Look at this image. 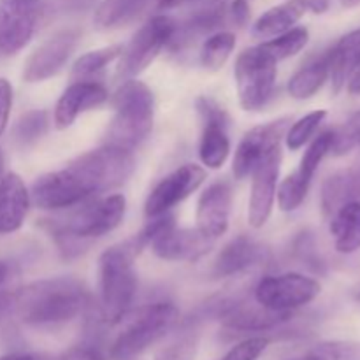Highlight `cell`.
<instances>
[{
    "mask_svg": "<svg viewBox=\"0 0 360 360\" xmlns=\"http://www.w3.org/2000/svg\"><path fill=\"white\" fill-rule=\"evenodd\" d=\"M132 151L104 144L70 160L60 171L39 176L30 188V200L41 210H67L98 193L122 186L132 176Z\"/></svg>",
    "mask_w": 360,
    "mask_h": 360,
    "instance_id": "1",
    "label": "cell"
},
{
    "mask_svg": "<svg viewBox=\"0 0 360 360\" xmlns=\"http://www.w3.org/2000/svg\"><path fill=\"white\" fill-rule=\"evenodd\" d=\"M90 306V294L74 278H46L20 288L11 308L27 326H56L76 319Z\"/></svg>",
    "mask_w": 360,
    "mask_h": 360,
    "instance_id": "2",
    "label": "cell"
},
{
    "mask_svg": "<svg viewBox=\"0 0 360 360\" xmlns=\"http://www.w3.org/2000/svg\"><path fill=\"white\" fill-rule=\"evenodd\" d=\"M127 200L122 193L88 199L74 206L62 221H49V231L67 257L79 252L83 243L102 238L115 231L125 218Z\"/></svg>",
    "mask_w": 360,
    "mask_h": 360,
    "instance_id": "3",
    "label": "cell"
},
{
    "mask_svg": "<svg viewBox=\"0 0 360 360\" xmlns=\"http://www.w3.org/2000/svg\"><path fill=\"white\" fill-rule=\"evenodd\" d=\"M139 255L129 241L105 250L98 259L101 285V316L108 326H118L130 313L137 292V274L134 260Z\"/></svg>",
    "mask_w": 360,
    "mask_h": 360,
    "instance_id": "4",
    "label": "cell"
},
{
    "mask_svg": "<svg viewBox=\"0 0 360 360\" xmlns=\"http://www.w3.org/2000/svg\"><path fill=\"white\" fill-rule=\"evenodd\" d=\"M115 118L105 134V143L123 150H136L150 137L155 120V95L146 83L125 79L112 97Z\"/></svg>",
    "mask_w": 360,
    "mask_h": 360,
    "instance_id": "5",
    "label": "cell"
},
{
    "mask_svg": "<svg viewBox=\"0 0 360 360\" xmlns=\"http://www.w3.org/2000/svg\"><path fill=\"white\" fill-rule=\"evenodd\" d=\"M179 311L171 302L146 304L123 319L125 326L109 348L111 360H134L172 330Z\"/></svg>",
    "mask_w": 360,
    "mask_h": 360,
    "instance_id": "6",
    "label": "cell"
},
{
    "mask_svg": "<svg viewBox=\"0 0 360 360\" xmlns=\"http://www.w3.org/2000/svg\"><path fill=\"white\" fill-rule=\"evenodd\" d=\"M278 62L260 46L248 48L238 56L234 67L236 90L245 111H260L273 97Z\"/></svg>",
    "mask_w": 360,
    "mask_h": 360,
    "instance_id": "7",
    "label": "cell"
},
{
    "mask_svg": "<svg viewBox=\"0 0 360 360\" xmlns=\"http://www.w3.org/2000/svg\"><path fill=\"white\" fill-rule=\"evenodd\" d=\"M176 32L178 23L171 16L157 14L150 18L123 48L120 55L118 76L122 79H134L139 76L155 62L162 49L172 44Z\"/></svg>",
    "mask_w": 360,
    "mask_h": 360,
    "instance_id": "8",
    "label": "cell"
},
{
    "mask_svg": "<svg viewBox=\"0 0 360 360\" xmlns=\"http://www.w3.org/2000/svg\"><path fill=\"white\" fill-rule=\"evenodd\" d=\"M320 292L322 285L315 278L301 273H285L264 276L253 290V299L273 311L294 313L315 301Z\"/></svg>",
    "mask_w": 360,
    "mask_h": 360,
    "instance_id": "9",
    "label": "cell"
},
{
    "mask_svg": "<svg viewBox=\"0 0 360 360\" xmlns=\"http://www.w3.org/2000/svg\"><path fill=\"white\" fill-rule=\"evenodd\" d=\"M42 0H0V53L13 56L32 41L42 16Z\"/></svg>",
    "mask_w": 360,
    "mask_h": 360,
    "instance_id": "10",
    "label": "cell"
},
{
    "mask_svg": "<svg viewBox=\"0 0 360 360\" xmlns=\"http://www.w3.org/2000/svg\"><path fill=\"white\" fill-rule=\"evenodd\" d=\"M206 179V169L197 164H185L155 185L144 202V217L151 218L167 214L172 207L192 195Z\"/></svg>",
    "mask_w": 360,
    "mask_h": 360,
    "instance_id": "11",
    "label": "cell"
},
{
    "mask_svg": "<svg viewBox=\"0 0 360 360\" xmlns=\"http://www.w3.org/2000/svg\"><path fill=\"white\" fill-rule=\"evenodd\" d=\"M195 108L204 123L199 143L200 162L207 169L224 167L229 155H231V139H229L227 134V111L210 97L197 98Z\"/></svg>",
    "mask_w": 360,
    "mask_h": 360,
    "instance_id": "12",
    "label": "cell"
},
{
    "mask_svg": "<svg viewBox=\"0 0 360 360\" xmlns=\"http://www.w3.org/2000/svg\"><path fill=\"white\" fill-rule=\"evenodd\" d=\"M290 118H280L266 125L253 127L250 132L245 134L241 143L238 144L234 160H232V172L236 179H246L252 176L253 169L274 150L281 146L285 139L287 129L290 127Z\"/></svg>",
    "mask_w": 360,
    "mask_h": 360,
    "instance_id": "13",
    "label": "cell"
},
{
    "mask_svg": "<svg viewBox=\"0 0 360 360\" xmlns=\"http://www.w3.org/2000/svg\"><path fill=\"white\" fill-rule=\"evenodd\" d=\"M79 41L77 30L56 32L49 39H46L39 48L30 53L23 65V81L27 83H42L49 77L56 76L65 67L69 58L76 49Z\"/></svg>",
    "mask_w": 360,
    "mask_h": 360,
    "instance_id": "14",
    "label": "cell"
},
{
    "mask_svg": "<svg viewBox=\"0 0 360 360\" xmlns=\"http://www.w3.org/2000/svg\"><path fill=\"white\" fill-rule=\"evenodd\" d=\"M281 158H283V153H281V146H278L253 169L252 192H250L248 200V224L253 229H262L273 213Z\"/></svg>",
    "mask_w": 360,
    "mask_h": 360,
    "instance_id": "15",
    "label": "cell"
},
{
    "mask_svg": "<svg viewBox=\"0 0 360 360\" xmlns=\"http://www.w3.org/2000/svg\"><path fill=\"white\" fill-rule=\"evenodd\" d=\"M213 243L197 229H178L171 225L150 243V248L158 259L167 262H195L210 252Z\"/></svg>",
    "mask_w": 360,
    "mask_h": 360,
    "instance_id": "16",
    "label": "cell"
},
{
    "mask_svg": "<svg viewBox=\"0 0 360 360\" xmlns=\"http://www.w3.org/2000/svg\"><path fill=\"white\" fill-rule=\"evenodd\" d=\"M232 207V190L229 183L217 181L211 183L199 197L197 202V231L206 236L211 241L229 231Z\"/></svg>",
    "mask_w": 360,
    "mask_h": 360,
    "instance_id": "17",
    "label": "cell"
},
{
    "mask_svg": "<svg viewBox=\"0 0 360 360\" xmlns=\"http://www.w3.org/2000/svg\"><path fill=\"white\" fill-rule=\"evenodd\" d=\"M109 94L104 84L97 81H74L63 90L53 112V122L58 130H65L79 118L83 112L98 108L108 101Z\"/></svg>",
    "mask_w": 360,
    "mask_h": 360,
    "instance_id": "18",
    "label": "cell"
},
{
    "mask_svg": "<svg viewBox=\"0 0 360 360\" xmlns=\"http://www.w3.org/2000/svg\"><path fill=\"white\" fill-rule=\"evenodd\" d=\"M220 319L224 326L238 333H257V330H269L281 326L292 319V313H281L253 302H232L220 309Z\"/></svg>",
    "mask_w": 360,
    "mask_h": 360,
    "instance_id": "19",
    "label": "cell"
},
{
    "mask_svg": "<svg viewBox=\"0 0 360 360\" xmlns=\"http://www.w3.org/2000/svg\"><path fill=\"white\" fill-rule=\"evenodd\" d=\"M30 192L16 172H6L0 179V234H13L25 224Z\"/></svg>",
    "mask_w": 360,
    "mask_h": 360,
    "instance_id": "20",
    "label": "cell"
},
{
    "mask_svg": "<svg viewBox=\"0 0 360 360\" xmlns=\"http://www.w3.org/2000/svg\"><path fill=\"white\" fill-rule=\"evenodd\" d=\"M264 248L248 236H238L220 250L213 262L214 278H231L262 262Z\"/></svg>",
    "mask_w": 360,
    "mask_h": 360,
    "instance_id": "21",
    "label": "cell"
},
{
    "mask_svg": "<svg viewBox=\"0 0 360 360\" xmlns=\"http://www.w3.org/2000/svg\"><path fill=\"white\" fill-rule=\"evenodd\" d=\"M360 67V28L343 35L330 48V83L333 94L338 95L345 86L352 74Z\"/></svg>",
    "mask_w": 360,
    "mask_h": 360,
    "instance_id": "22",
    "label": "cell"
},
{
    "mask_svg": "<svg viewBox=\"0 0 360 360\" xmlns=\"http://www.w3.org/2000/svg\"><path fill=\"white\" fill-rule=\"evenodd\" d=\"M304 0H288V2L267 9L253 25V35L257 39H273L285 34L295 27L299 20L306 14Z\"/></svg>",
    "mask_w": 360,
    "mask_h": 360,
    "instance_id": "23",
    "label": "cell"
},
{
    "mask_svg": "<svg viewBox=\"0 0 360 360\" xmlns=\"http://www.w3.org/2000/svg\"><path fill=\"white\" fill-rule=\"evenodd\" d=\"M330 234L334 238V246L343 255L360 250V200L343 204L330 217Z\"/></svg>",
    "mask_w": 360,
    "mask_h": 360,
    "instance_id": "24",
    "label": "cell"
},
{
    "mask_svg": "<svg viewBox=\"0 0 360 360\" xmlns=\"http://www.w3.org/2000/svg\"><path fill=\"white\" fill-rule=\"evenodd\" d=\"M330 76V49L323 55L316 56L309 63L297 70L294 76L288 79V95L297 101L311 98L320 91V88L326 84Z\"/></svg>",
    "mask_w": 360,
    "mask_h": 360,
    "instance_id": "25",
    "label": "cell"
},
{
    "mask_svg": "<svg viewBox=\"0 0 360 360\" xmlns=\"http://www.w3.org/2000/svg\"><path fill=\"white\" fill-rule=\"evenodd\" d=\"M360 200V169L330 176L322 188V207L326 217H333L343 204Z\"/></svg>",
    "mask_w": 360,
    "mask_h": 360,
    "instance_id": "26",
    "label": "cell"
},
{
    "mask_svg": "<svg viewBox=\"0 0 360 360\" xmlns=\"http://www.w3.org/2000/svg\"><path fill=\"white\" fill-rule=\"evenodd\" d=\"M146 6L148 0H102L95 11L94 23L101 30H116L137 20Z\"/></svg>",
    "mask_w": 360,
    "mask_h": 360,
    "instance_id": "27",
    "label": "cell"
},
{
    "mask_svg": "<svg viewBox=\"0 0 360 360\" xmlns=\"http://www.w3.org/2000/svg\"><path fill=\"white\" fill-rule=\"evenodd\" d=\"M122 51L123 46L115 44L84 53V55H81L79 58L74 62L72 70H70V77H72V81L90 79L95 74L104 70L105 65H109V63L115 62L116 58H120Z\"/></svg>",
    "mask_w": 360,
    "mask_h": 360,
    "instance_id": "28",
    "label": "cell"
},
{
    "mask_svg": "<svg viewBox=\"0 0 360 360\" xmlns=\"http://www.w3.org/2000/svg\"><path fill=\"white\" fill-rule=\"evenodd\" d=\"M236 48V35L232 32H217L204 41L200 48V65L207 70H220L227 63Z\"/></svg>",
    "mask_w": 360,
    "mask_h": 360,
    "instance_id": "29",
    "label": "cell"
},
{
    "mask_svg": "<svg viewBox=\"0 0 360 360\" xmlns=\"http://www.w3.org/2000/svg\"><path fill=\"white\" fill-rule=\"evenodd\" d=\"M309 41V32L304 27H294L290 28L285 34L276 35L273 39H267L260 44V48L267 53V55L273 56L276 62L281 60H287L290 56H295L297 53H301L306 48Z\"/></svg>",
    "mask_w": 360,
    "mask_h": 360,
    "instance_id": "30",
    "label": "cell"
},
{
    "mask_svg": "<svg viewBox=\"0 0 360 360\" xmlns=\"http://www.w3.org/2000/svg\"><path fill=\"white\" fill-rule=\"evenodd\" d=\"M309 186H311V179L304 178L301 172H292L290 176L283 179L278 186V206L285 213H292L297 207L302 206V202L306 200L309 192Z\"/></svg>",
    "mask_w": 360,
    "mask_h": 360,
    "instance_id": "31",
    "label": "cell"
},
{
    "mask_svg": "<svg viewBox=\"0 0 360 360\" xmlns=\"http://www.w3.org/2000/svg\"><path fill=\"white\" fill-rule=\"evenodd\" d=\"M326 118L327 111L316 109V111H311L306 116H302V118H299L297 122L290 123V127L287 129V134H285V143H287L288 150L297 151L302 146H306V143L311 141V137L315 136V132L319 130V127L322 125Z\"/></svg>",
    "mask_w": 360,
    "mask_h": 360,
    "instance_id": "32",
    "label": "cell"
},
{
    "mask_svg": "<svg viewBox=\"0 0 360 360\" xmlns=\"http://www.w3.org/2000/svg\"><path fill=\"white\" fill-rule=\"evenodd\" d=\"M333 137H334V130H326L320 136H316L315 139L309 143L308 150L304 151L301 158V164H299L297 172H301L304 178L311 179L315 178V172L319 169L320 162L330 153V146H333Z\"/></svg>",
    "mask_w": 360,
    "mask_h": 360,
    "instance_id": "33",
    "label": "cell"
},
{
    "mask_svg": "<svg viewBox=\"0 0 360 360\" xmlns=\"http://www.w3.org/2000/svg\"><path fill=\"white\" fill-rule=\"evenodd\" d=\"M301 360H360V341H326Z\"/></svg>",
    "mask_w": 360,
    "mask_h": 360,
    "instance_id": "34",
    "label": "cell"
},
{
    "mask_svg": "<svg viewBox=\"0 0 360 360\" xmlns=\"http://www.w3.org/2000/svg\"><path fill=\"white\" fill-rule=\"evenodd\" d=\"M357 144H360V111L352 116L341 129L334 130L330 153L341 157L350 153Z\"/></svg>",
    "mask_w": 360,
    "mask_h": 360,
    "instance_id": "35",
    "label": "cell"
},
{
    "mask_svg": "<svg viewBox=\"0 0 360 360\" xmlns=\"http://www.w3.org/2000/svg\"><path fill=\"white\" fill-rule=\"evenodd\" d=\"M48 129V115L44 111H30L21 116L16 125V137L21 143L28 144L41 139Z\"/></svg>",
    "mask_w": 360,
    "mask_h": 360,
    "instance_id": "36",
    "label": "cell"
},
{
    "mask_svg": "<svg viewBox=\"0 0 360 360\" xmlns=\"http://www.w3.org/2000/svg\"><path fill=\"white\" fill-rule=\"evenodd\" d=\"M267 347H269V340L267 338H248V340H243L241 343L234 345L224 357L218 360H257L266 352Z\"/></svg>",
    "mask_w": 360,
    "mask_h": 360,
    "instance_id": "37",
    "label": "cell"
},
{
    "mask_svg": "<svg viewBox=\"0 0 360 360\" xmlns=\"http://www.w3.org/2000/svg\"><path fill=\"white\" fill-rule=\"evenodd\" d=\"M199 341L195 336H185L174 341L167 348L160 352L155 360H195Z\"/></svg>",
    "mask_w": 360,
    "mask_h": 360,
    "instance_id": "38",
    "label": "cell"
},
{
    "mask_svg": "<svg viewBox=\"0 0 360 360\" xmlns=\"http://www.w3.org/2000/svg\"><path fill=\"white\" fill-rule=\"evenodd\" d=\"M13 109V84L6 77H0V136L6 132Z\"/></svg>",
    "mask_w": 360,
    "mask_h": 360,
    "instance_id": "39",
    "label": "cell"
},
{
    "mask_svg": "<svg viewBox=\"0 0 360 360\" xmlns=\"http://www.w3.org/2000/svg\"><path fill=\"white\" fill-rule=\"evenodd\" d=\"M227 18H231V21L238 27L248 23L250 20V6L246 0H234L231 6L227 7Z\"/></svg>",
    "mask_w": 360,
    "mask_h": 360,
    "instance_id": "40",
    "label": "cell"
},
{
    "mask_svg": "<svg viewBox=\"0 0 360 360\" xmlns=\"http://www.w3.org/2000/svg\"><path fill=\"white\" fill-rule=\"evenodd\" d=\"M56 360H104V359H102V355L98 354L97 350H94V348L83 347V348H74V350L67 352V354H63L62 357Z\"/></svg>",
    "mask_w": 360,
    "mask_h": 360,
    "instance_id": "41",
    "label": "cell"
},
{
    "mask_svg": "<svg viewBox=\"0 0 360 360\" xmlns=\"http://www.w3.org/2000/svg\"><path fill=\"white\" fill-rule=\"evenodd\" d=\"M347 90H348V94H352V95H360V67L355 70L354 74H352L350 79H348Z\"/></svg>",
    "mask_w": 360,
    "mask_h": 360,
    "instance_id": "42",
    "label": "cell"
},
{
    "mask_svg": "<svg viewBox=\"0 0 360 360\" xmlns=\"http://www.w3.org/2000/svg\"><path fill=\"white\" fill-rule=\"evenodd\" d=\"M0 360H41L32 354H7L2 355Z\"/></svg>",
    "mask_w": 360,
    "mask_h": 360,
    "instance_id": "43",
    "label": "cell"
},
{
    "mask_svg": "<svg viewBox=\"0 0 360 360\" xmlns=\"http://www.w3.org/2000/svg\"><path fill=\"white\" fill-rule=\"evenodd\" d=\"M341 6H343L345 9H354V7L360 6V0H341Z\"/></svg>",
    "mask_w": 360,
    "mask_h": 360,
    "instance_id": "44",
    "label": "cell"
},
{
    "mask_svg": "<svg viewBox=\"0 0 360 360\" xmlns=\"http://www.w3.org/2000/svg\"><path fill=\"white\" fill-rule=\"evenodd\" d=\"M7 273H9V269H7V264L0 262V285H2L4 281H6Z\"/></svg>",
    "mask_w": 360,
    "mask_h": 360,
    "instance_id": "45",
    "label": "cell"
},
{
    "mask_svg": "<svg viewBox=\"0 0 360 360\" xmlns=\"http://www.w3.org/2000/svg\"><path fill=\"white\" fill-rule=\"evenodd\" d=\"M7 308H11V299H0V315H2Z\"/></svg>",
    "mask_w": 360,
    "mask_h": 360,
    "instance_id": "46",
    "label": "cell"
},
{
    "mask_svg": "<svg viewBox=\"0 0 360 360\" xmlns=\"http://www.w3.org/2000/svg\"><path fill=\"white\" fill-rule=\"evenodd\" d=\"M4 165H6V160H4V151L2 148H0V179H2L4 174H6V172H4Z\"/></svg>",
    "mask_w": 360,
    "mask_h": 360,
    "instance_id": "47",
    "label": "cell"
},
{
    "mask_svg": "<svg viewBox=\"0 0 360 360\" xmlns=\"http://www.w3.org/2000/svg\"><path fill=\"white\" fill-rule=\"evenodd\" d=\"M299 360H301V359H299Z\"/></svg>",
    "mask_w": 360,
    "mask_h": 360,
    "instance_id": "48",
    "label": "cell"
}]
</instances>
